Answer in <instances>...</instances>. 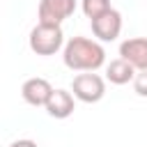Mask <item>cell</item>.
<instances>
[{
    "mask_svg": "<svg viewBox=\"0 0 147 147\" xmlns=\"http://www.w3.org/2000/svg\"><path fill=\"white\" fill-rule=\"evenodd\" d=\"M9 147H39L34 140H30V138H21V140H14Z\"/></svg>",
    "mask_w": 147,
    "mask_h": 147,
    "instance_id": "7c38bea8",
    "label": "cell"
},
{
    "mask_svg": "<svg viewBox=\"0 0 147 147\" xmlns=\"http://www.w3.org/2000/svg\"><path fill=\"white\" fill-rule=\"evenodd\" d=\"M74 11H76V0H39L37 18L39 23L62 25V21L74 16Z\"/></svg>",
    "mask_w": 147,
    "mask_h": 147,
    "instance_id": "277c9868",
    "label": "cell"
},
{
    "mask_svg": "<svg viewBox=\"0 0 147 147\" xmlns=\"http://www.w3.org/2000/svg\"><path fill=\"white\" fill-rule=\"evenodd\" d=\"M71 94L83 103H96L106 96V80L94 71H83L71 80Z\"/></svg>",
    "mask_w": 147,
    "mask_h": 147,
    "instance_id": "3957f363",
    "label": "cell"
},
{
    "mask_svg": "<svg viewBox=\"0 0 147 147\" xmlns=\"http://www.w3.org/2000/svg\"><path fill=\"white\" fill-rule=\"evenodd\" d=\"M28 44H30V51L37 55H55L60 48H64V32L60 25L37 23L30 30Z\"/></svg>",
    "mask_w": 147,
    "mask_h": 147,
    "instance_id": "7a4b0ae2",
    "label": "cell"
},
{
    "mask_svg": "<svg viewBox=\"0 0 147 147\" xmlns=\"http://www.w3.org/2000/svg\"><path fill=\"white\" fill-rule=\"evenodd\" d=\"M92 23V34L99 39V41H115L122 32V14L117 9H108L106 14L96 16L90 21Z\"/></svg>",
    "mask_w": 147,
    "mask_h": 147,
    "instance_id": "5b68a950",
    "label": "cell"
},
{
    "mask_svg": "<svg viewBox=\"0 0 147 147\" xmlns=\"http://www.w3.org/2000/svg\"><path fill=\"white\" fill-rule=\"evenodd\" d=\"M133 90L138 96H147V71H138L133 78Z\"/></svg>",
    "mask_w": 147,
    "mask_h": 147,
    "instance_id": "8fae6325",
    "label": "cell"
},
{
    "mask_svg": "<svg viewBox=\"0 0 147 147\" xmlns=\"http://www.w3.org/2000/svg\"><path fill=\"white\" fill-rule=\"evenodd\" d=\"M44 108H46V113H48L51 117H55V119H67V117H71L74 110H76V96H74L69 90L57 87V90H53V94H51V99L46 101Z\"/></svg>",
    "mask_w": 147,
    "mask_h": 147,
    "instance_id": "52a82bcc",
    "label": "cell"
},
{
    "mask_svg": "<svg viewBox=\"0 0 147 147\" xmlns=\"http://www.w3.org/2000/svg\"><path fill=\"white\" fill-rule=\"evenodd\" d=\"M62 60L71 71H96L106 64V51L94 39L71 37L62 48Z\"/></svg>",
    "mask_w": 147,
    "mask_h": 147,
    "instance_id": "6da1fadb",
    "label": "cell"
},
{
    "mask_svg": "<svg viewBox=\"0 0 147 147\" xmlns=\"http://www.w3.org/2000/svg\"><path fill=\"white\" fill-rule=\"evenodd\" d=\"M119 57L136 71H147V37H131L119 44Z\"/></svg>",
    "mask_w": 147,
    "mask_h": 147,
    "instance_id": "8992f818",
    "label": "cell"
},
{
    "mask_svg": "<svg viewBox=\"0 0 147 147\" xmlns=\"http://www.w3.org/2000/svg\"><path fill=\"white\" fill-rule=\"evenodd\" d=\"M136 74H138V71H136L126 60H122V57L110 60L108 67H106V80H110L113 85H126V83H131V80L136 78Z\"/></svg>",
    "mask_w": 147,
    "mask_h": 147,
    "instance_id": "9c48e42d",
    "label": "cell"
},
{
    "mask_svg": "<svg viewBox=\"0 0 147 147\" xmlns=\"http://www.w3.org/2000/svg\"><path fill=\"white\" fill-rule=\"evenodd\" d=\"M80 9L92 21V18H96L110 9V0H80Z\"/></svg>",
    "mask_w": 147,
    "mask_h": 147,
    "instance_id": "30bf717a",
    "label": "cell"
},
{
    "mask_svg": "<svg viewBox=\"0 0 147 147\" xmlns=\"http://www.w3.org/2000/svg\"><path fill=\"white\" fill-rule=\"evenodd\" d=\"M53 90H55V87H53L46 78L34 76V78H28V80L23 83L21 94H23L25 103H30V106H46V101L51 99Z\"/></svg>",
    "mask_w": 147,
    "mask_h": 147,
    "instance_id": "ba28073f",
    "label": "cell"
}]
</instances>
